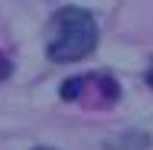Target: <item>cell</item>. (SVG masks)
<instances>
[{
	"label": "cell",
	"instance_id": "cell-1",
	"mask_svg": "<svg viewBox=\"0 0 153 150\" xmlns=\"http://www.w3.org/2000/svg\"><path fill=\"white\" fill-rule=\"evenodd\" d=\"M98 46V23L82 7H62L49 20L46 52L52 62H78Z\"/></svg>",
	"mask_w": 153,
	"mask_h": 150
},
{
	"label": "cell",
	"instance_id": "cell-2",
	"mask_svg": "<svg viewBox=\"0 0 153 150\" xmlns=\"http://www.w3.org/2000/svg\"><path fill=\"white\" fill-rule=\"evenodd\" d=\"M82 91H85V75H75V78L62 82L59 95L65 98V101H78V98H82Z\"/></svg>",
	"mask_w": 153,
	"mask_h": 150
},
{
	"label": "cell",
	"instance_id": "cell-3",
	"mask_svg": "<svg viewBox=\"0 0 153 150\" xmlns=\"http://www.w3.org/2000/svg\"><path fill=\"white\" fill-rule=\"evenodd\" d=\"M147 85H150V88H153V65H150V69H147Z\"/></svg>",
	"mask_w": 153,
	"mask_h": 150
},
{
	"label": "cell",
	"instance_id": "cell-4",
	"mask_svg": "<svg viewBox=\"0 0 153 150\" xmlns=\"http://www.w3.org/2000/svg\"><path fill=\"white\" fill-rule=\"evenodd\" d=\"M36 150H52V147H36Z\"/></svg>",
	"mask_w": 153,
	"mask_h": 150
}]
</instances>
